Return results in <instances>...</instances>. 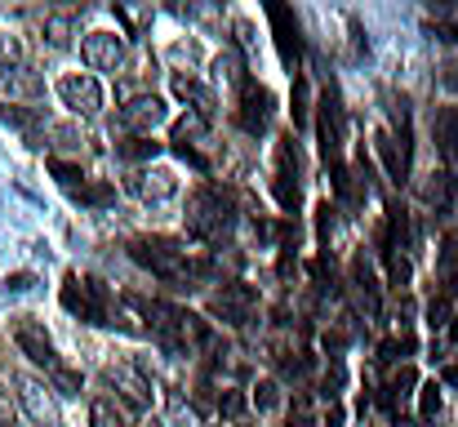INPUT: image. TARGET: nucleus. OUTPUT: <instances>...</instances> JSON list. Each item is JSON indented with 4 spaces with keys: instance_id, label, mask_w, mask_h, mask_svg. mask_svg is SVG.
<instances>
[{
    "instance_id": "1",
    "label": "nucleus",
    "mask_w": 458,
    "mask_h": 427,
    "mask_svg": "<svg viewBox=\"0 0 458 427\" xmlns=\"http://www.w3.org/2000/svg\"><path fill=\"white\" fill-rule=\"evenodd\" d=\"M232 223H236V214H232V205H227V196L218 187H200L191 196V205H187V232L196 241H223L232 232Z\"/></svg>"
},
{
    "instance_id": "2",
    "label": "nucleus",
    "mask_w": 458,
    "mask_h": 427,
    "mask_svg": "<svg viewBox=\"0 0 458 427\" xmlns=\"http://www.w3.org/2000/svg\"><path fill=\"white\" fill-rule=\"evenodd\" d=\"M63 307L67 312H76L81 320H89V325H107L112 320V312H107V289L103 281H94V277H67V289H63Z\"/></svg>"
},
{
    "instance_id": "3",
    "label": "nucleus",
    "mask_w": 458,
    "mask_h": 427,
    "mask_svg": "<svg viewBox=\"0 0 458 427\" xmlns=\"http://www.w3.org/2000/svg\"><path fill=\"white\" fill-rule=\"evenodd\" d=\"M58 98H63V107L76 112V116H98V112H103V85H98L89 72L63 76V81H58Z\"/></svg>"
},
{
    "instance_id": "4",
    "label": "nucleus",
    "mask_w": 458,
    "mask_h": 427,
    "mask_svg": "<svg viewBox=\"0 0 458 427\" xmlns=\"http://www.w3.org/2000/svg\"><path fill=\"white\" fill-rule=\"evenodd\" d=\"M107 383L116 388V397L143 419L148 414V406H152V392H148V374L139 370V365H112L107 370Z\"/></svg>"
},
{
    "instance_id": "5",
    "label": "nucleus",
    "mask_w": 458,
    "mask_h": 427,
    "mask_svg": "<svg viewBox=\"0 0 458 427\" xmlns=\"http://www.w3.org/2000/svg\"><path fill=\"white\" fill-rule=\"evenodd\" d=\"M81 58H85L89 72H116L121 58H125V45H121L116 31H89L81 40Z\"/></svg>"
},
{
    "instance_id": "6",
    "label": "nucleus",
    "mask_w": 458,
    "mask_h": 427,
    "mask_svg": "<svg viewBox=\"0 0 458 427\" xmlns=\"http://www.w3.org/2000/svg\"><path fill=\"white\" fill-rule=\"evenodd\" d=\"M18 401L27 410V419L36 427H58V401L54 388H45L40 379H18Z\"/></svg>"
},
{
    "instance_id": "7",
    "label": "nucleus",
    "mask_w": 458,
    "mask_h": 427,
    "mask_svg": "<svg viewBox=\"0 0 458 427\" xmlns=\"http://www.w3.org/2000/svg\"><path fill=\"white\" fill-rule=\"evenodd\" d=\"M320 156H325V165H334V169H343V107H338V98L334 94H325V103H320Z\"/></svg>"
},
{
    "instance_id": "8",
    "label": "nucleus",
    "mask_w": 458,
    "mask_h": 427,
    "mask_svg": "<svg viewBox=\"0 0 458 427\" xmlns=\"http://www.w3.org/2000/svg\"><path fill=\"white\" fill-rule=\"evenodd\" d=\"M267 121H272V94L259 81H245L241 85V130L245 134H263Z\"/></svg>"
},
{
    "instance_id": "9",
    "label": "nucleus",
    "mask_w": 458,
    "mask_h": 427,
    "mask_svg": "<svg viewBox=\"0 0 458 427\" xmlns=\"http://www.w3.org/2000/svg\"><path fill=\"white\" fill-rule=\"evenodd\" d=\"M165 98L160 94H134L125 107H121V125L125 130H143V134H152L156 125H165Z\"/></svg>"
},
{
    "instance_id": "10",
    "label": "nucleus",
    "mask_w": 458,
    "mask_h": 427,
    "mask_svg": "<svg viewBox=\"0 0 458 427\" xmlns=\"http://www.w3.org/2000/svg\"><path fill=\"white\" fill-rule=\"evenodd\" d=\"M254 307H259V298L250 285H223L214 294V316H223L227 325H245L254 316Z\"/></svg>"
},
{
    "instance_id": "11",
    "label": "nucleus",
    "mask_w": 458,
    "mask_h": 427,
    "mask_svg": "<svg viewBox=\"0 0 458 427\" xmlns=\"http://www.w3.org/2000/svg\"><path fill=\"white\" fill-rule=\"evenodd\" d=\"M13 343H18V352H22L27 361H36V365H45V370H58L54 343H49V334H45L40 325H18V329H13Z\"/></svg>"
},
{
    "instance_id": "12",
    "label": "nucleus",
    "mask_w": 458,
    "mask_h": 427,
    "mask_svg": "<svg viewBox=\"0 0 458 427\" xmlns=\"http://www.w3.org/2000/svg\"><path fill=\"white\" fill-rule=\"evenodd\" d=\"M0 90H4L9 98H40V94H45V81H40V72H31L27 63H9V67H0Z\"/></svg>"
},
{
    "instance_id": "13",
    "label": "nucleus",
    "mask_w": 458,
    "mask_h": 427,
    "mask_svg": "<svg viewBox=\"0 0 458 427\" xmlns=\"http://www.w3.org/2000/svg\"><path fill=\"white\" fill-rule=\"evenodd\" d=\"M134 196L139 201H152V205H160V201H169L174 192H178V178L169 174V169H143V174H134Z\"/></svg>"
},
{
    "instance_id": "14",
    "label": "nucleus",
    "mask_w": 458,
    "mask_h": 427,
    "mask_svg": "<svg viewBox=\"0 0 458 427\" xmlns=\"http://www.w3.org/2000/svg\"><path fill=\"white\" fill-rule=\"evenodd\" d=\"M267 18H272V27H276L281 54H285L290 63H299V54H303V40H299V22H294V13H290L285 4H267Z\"/></svg>"
},
{
    "instance_id": "15",
    "label": "nucleus",
    "mask_w": 458,
    "mask_h": 427,
    "mask_svg": "<svg viewBox=\"0 0 458 427\" xmlns=\"http://www.w3.org/2000/svg\"><path fill=\"white\" fill-rule=\"evenodd\" d=\"M437 147H441L450 174H458V107H441L437 112Z\"/></svg>"
},
{
    "instance_id": "16",
    "label": "nucleus",
    "mask_w": 458,
    "mask_h": 427,
    "mask_svg": "<svg viewBox=\"0 0 458 427\" xmlns=\"http://www.w3.org/2000/svg\"><path fill=\"white\" fill-rule=\"evenodd\" d=\"M205 134H209V116H200L196 107H191L187 116H178V121H174V147H178V151H191Z\"/></svg>"
},
{
    "instance_id": "17",
    "label": "nucleus",
    "mask_w": 458,
    "mask_h": 427,
    "mask_svg": "<svg viewBox=\"0 0 458 427\" xmlns=\"http://www.w3.org/2000/svg\"><path fill=\"white\" fill-rule=\"evenodd\" d=\"M458 196V174H450V169H441V174H432V183L423 187V201L432 205V209H450Z\"/></svg>"
},
{
    "instance_id": "18",
    "label": "nucleus",
    "mask_w": 458,
    "mask_h": 427,
    "mask_svg": "<svg viewBox=\"0 0 458 427\" xmlns=\"http://www.w3.org/2000/svg\"><path fill=\"white\" fill-rule=\"evenodd\" d=\"M437 272H441V281H445V298H450V294H458V232H450V236L441 241Z\"/></svg>"
},
{
    "instance_id": "19",
    "label": "nucleus",
    "mask_w": 458,
    "mask_h": 427,
    "mask_svg": "<svg viewBox=\"0 0 458 427\" xmlns=\"http://www.w3.org/2000/svg\"><path fill=\"white\" fill-rule=\"evenodd\" d=\"M241 72H245V63H241L236 49H223V54L214 58V81H218V85H245Z\"/></svg>"
},
{
    "instance_id": "20",
    "label": "nucleus",
    "mask_w": 458,
    "mask_h": 427,
    "mask_svg": "<svg viewBox=\"0 0 458 427\" xmlns=\"http://www.w3.org/2000/svg\"><path fill=\"white\" fill-rule=\"evenodd\" d=\"M89 427H125V414H121L116 397H98L89 406Z\"/></svg>"
},
{
    "instance_id": "21",
    "label": "nucleus",
    "mask_w": 458,
    "mask_h": 427,
    "mask_svg": "<svg viewBox=\"0 0 458 427\" xmlns=\"http://www.w3.org/2000/svg\"><path fill=\"white\" fill-rule=\"evenodd\" d=\"M45 40H49L54 49H67V45H72V18H67V13H49V18H45Z\"/></svg>"
},
{
    "instance_id": "22",
    "label": "nucleus",
    "mask_w": 458,
    "mask_h": 427,
    "mask_svg": "<svg viewBox=\"0 0 458 427\" xmlns=\"http://www.w3.org/2000/svg\"><path fill=\"white\" fill-rule=\"evenodd\" d=\"M437 414H441V383H423V392H419V419L432 423Z\"/></svg>"
},
{
    "instance_id": "23",
    "label": "nucleus",
    "mask_w": 458,
    "mask_h": 427,
    "mask_svg": "<svg viewBox=\"0 0 458 427\" xmlns=\"http://www.w3.org/2000/svg\"><path fill=\"white\" fill-rule=\"evenodd\" d=\"M169 419H174L178 427H200L196 406H187V397H178V392H169Z\"/></svg>"
},
{
    "instance_id": "24",
    "label": "nucleus",
    "mask_w": 458,
    "mask_h": 427,
    "mask_svg": "<svg viewBox=\"0 0 458 427\" xmlns=\"http://www.w3.org/2000/svg\"><path fill=\"white\" fill-rule=\"evenodd\" d=\"M54 374V392H63V397H81V374L76 370H67V365H58V370H49Z\"/></svg>"
},
{
    "instance_id": "25",
    "label": "nucleus",
    "mask_w": 458,
    "mask_h": 427,
    "mask_svg": "<svg viewBox=\"0 0 458 427\" xmlns=\"http://www.w3.org/2000/svg\"><path fill=\"white\" fill-rule=\"evenodd\" d=\"M245 410H250V401H245L241 392H232V388H227V392L218 397V414H223V419H232V423H236Z\"/></svg>"
},
{
    "instance_id": "26",
    "label": "nucleus",
    "mask_w": 458,
    "mask_h": 427,
    "mask_svg": "<svg viewBox=\"0 0 458 427\" xmlns=\"http://www.w3.org/2000/svg\"><path fill=\"white\" fill-rule=\"evenodd\" d=\"M254 406H259V410H276V406H281V388H276L272 379H263V383L254 388Z\"/></svg>"
},
{
    "instance_id": "27",
    "label": "nucleus",
    "mask_w": 458,
    "mask_h": 427,
    "mask_svg": "<svg viewBox=\"0 0 458 427\" xmlns=\"http://www.w3.org/2000/svg\"><path fill=\"white\" fill-rule=\"evenodd\" d=\"M0 121H4V125H18V130H31V125H36V112H22V107L0 103Z\"/></svg>"
},
{
    "instance_id": "28",
    "label": "nucleus",
    "mask_w": 458,
    "mask_h": 427,
    "mask_svg": "<svg viewBox=\"0 0 458 427\" xmlns=\"http://www.w3.org/2000/svg\"><path fill=\"white\" fill-rule=\"evenodd\" d=\"M428 325H432V329H445V325H450V298H445V294L428 307Z\"/></svg>"
},
{
    "instance_id": "29",
    "label": "nucleus",
    "mask_w": 458,
    "mask_h": 427,
    "mask_svg": "<svg viewBox=\"0 0 458 427\" xmlns=\"http://www.w3.org/2000/svg\"><path fill=\"white\" fill-rule=\"evenodd\" d=\"M156 151H160V147L148 142V139H134V142H125V147H121V156H125V160H148V156H156Z\"/></svg>"
},
{
    "instance_id": "30",
    "label": "nucleus",
    "mask_w": 458,
    "mask_h": 427,
    "mask_svg": "<svg viewBox=\"0 0 458 427\" xmlns=\"http://www.w3.org/2000/svg\"><path fill=\"white\" fill-rule=\"evenodd\" d=\"M49 169L58 174L63 187H76V178H81V165H67V160H49Z\"/></svg>"
},
{
    "instance_id": "31",
    "label": "nucleus",
    "mask_w": 458,
    "mask_h": 427,
    "mask_svg": "<svg viewBox=\"0 0 458 427\" xmlns=\"http://www.w3.org/2000/svg\"><path fill=\"white\" fill-rule=\"evenodd\" d=\"M31 285H36L31 272H13V277H4V294H27Z\"/></svg>"
},
{
    "instance_id": "32",
    "label": "nucleus",
    "mask_w": 458,
    "mask_h": 427,
    "mask_svg": "<svg viewBox=\"0 0 458 427\" xmlns=\"http://www.w3.org/2000/svg\"><path fill=\"white\" fill-rule=\"evenodd\" d=\"M112 196H116V192H112L107 183H98V187H89V192H81V201H85V205H107Z\"/></svg>"
},
{
    "instance_id": "33",
    "label": "nucleus",
    "mask_w": 458,
    "mask_h": 427,
    "mask_svg": "<svg viewBox=\"0 0 458 427\" xmlns=\"http://www.w3.org/2000/svg\"><path fill=\"white\" fill-rule=\"evenodd\" d=\"M9 63H18V40L9 31H0V67H9Z\"/></svg>"
},
{
    "instance_id": "34",
    "label": "nucleus",
    "mask_w": 458,
    "mask_h": 427,
    "mask_svg": "<svg viewBox=\"0 0 458 427\" xmlns=\"http://www.w3.org/2000/svg\"><path fill=\"white\" fill-rule=\"evenodd\" d=\"M290 427H316V423H311V414H307V401H299V406H294V414H290Z\"/></svg>"
},
{
    "instance_id": "35",
    "label": "nucleus",
    "mask_w": 458,
    "mask_h": 427,
    "mask_svg": "<svg viewBox=\"0 0 458 427\" xmlns=\"http://www.w3.org/2000/svg\"><path fill=\"white\" fill-rule=\"evenodd\" d=\"M441 383H445V388H458V365H445V370H441Z\"/></svg>"
},
{
    "instance_id": "36",
    "label": "nucleus",
    "mask_w": 458,
    "mask_h": 427,
    "mask_svg": "<svg viewBox=\"0 0 458 427\" xmlns=\"http://www.w3.org/2000/svg\"><path fill=\"white\" fill-rule=\"evenodd\" d=\"M0 427H13V410H9V401H0Z\"/></svg>"
},
{
    "instance_id": "37",
    "label": "nucleus",
    "mask_w": 458,
    "mask_h": 427,
    "mask_svg": "<svg viewBox=\"0 0 458 427\" xmlns=\"http://www.w3.org/2000/svg\"><path fill=\"white\" fill-rule=\"evenodd\" d=\"M139 427H165V419H156V414H143V419H139Z\"/></svg>"
}]
</instances>
